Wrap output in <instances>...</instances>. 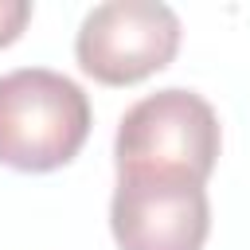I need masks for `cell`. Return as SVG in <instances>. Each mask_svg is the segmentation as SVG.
Listing matches in <instances>:
<instances>
[{"instance_id":"1","label":"cell","mask_w":250,"mask_h":250,"mask_svg":"<svg viewBox=\"0 0 250 250\" xmlns=\"http://www.w3.org/2000/svg\"><path fill=\"white\" fill-rule=\"evenodd\" d=\"M90 137L86 90L51 70L20 66L0 74V164L16 172H55Z\"/></svg>"},{"instance_id":"2","label":"cell","mask_w":250,"mask_h":250,"mask_svg":"<svg viewBox=\"0 0 250 250\" xmlns=\"http://www.w3.org/2000/svg\"><path fill=\"white\" fill-rule=\"evenodd\" d=\"M219 117L211 102L195 90L168 86L133 102L113 137V164L117 176H180L203 184L219 160Z\"/></svg>"},{"instance_id":"3","label":"cell","mask_w":250,"mask_h":250,"mask_svg":"<svg viewBox=\"0 0 250 250\" xmlns=\"http://www.w3.org/2000/svg\"><path fill=\"white\" fill-rule=\"evenodd\" d=\"M180 35V16L160 0H105L86 12L74 55L94 82L133 86L176 59Z\"/></svg>"},{"instance_id":"4","label":"cell","mask_w":250,"mask_h":250,"mask_svg":"<svg viewBox=\"0 0 250 250\" xmlns=\"http://www.w3.org/2000/svg\"><path fill=\"white\" fill-rule=\"evenodd\" d=\"M109 230L121 250H203L211 203L203 184L180 176H117Z\"/></svg>"},{"instance_id":"5","label":"cell","mask_w":250,"mask_h":250,"mask_svg":"<svg viewBox=\"0 0 250 250\" xmlns=\"http://www.w3.org/2000/svg\"><path fill=\"white\" fill-rule=\"evenodd\" d=\"M31 20V4L27 0H0V47L16 43L20 31L27 27Z\"/></svg>"}]
</instances>
